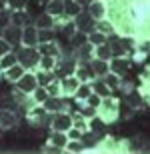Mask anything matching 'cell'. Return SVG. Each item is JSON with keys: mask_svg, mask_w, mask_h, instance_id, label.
I'll return each mask as SVG.
<instances>
[{"mask_svg": "<svg viewBox=\"0 0 150 154\" xmlns=\"http://www.w3.org/2000/svg\"><path fill=\"white\" fill-rule=\"evenodd\" d=\"M106 18L114 24L120 38L132 42V48L150 52V0H104Z\"/></svg>", "mask_w": 150, "mask_h": 154, "instance_id": "1", "label": "cell"}, {"mask_svg": "<svg viewBox=\"0 0 150 154\" xmlns=\"http://www.w3.org/2000/svg\"><path fill=\"white\" fill-rule=\"evenodd\" d=\"M130 138H116V136H100L98 142L94 144L88 152H128Z\"/></svg>", "mask_w": 150, "mask_h": 154, "instance_id": "2", "label": "cell"}, {"mask_svg": "<svg viewBox=\"0 0 150 154\" xmlns=\"http://www.w3.org/2000/svg\"><path fill=\"white\" fill-rule=\"evenodd\" d=\"M96 112H98V116L106 124H114V122H118V118H120V100H118L114 94L104 96L100 106L96 108Z\"/></svg>", "mask_w": 150, "mask_h": 154, "instance_id": "3", "label": "cell"}, {"mask_svg": "<svg viewBox=\"0 0 150 154\" xmlns=\"http://www.w3.org/2000/svg\"><path fill=\"white\" fill-rule=\"evenodd\" d=\"M24 116H26V120H28V124L32 126V128H44L46 124L50 126V118H52V114L44 110L42 104H36V106H32L30 110H26Z\"/></svg>", "mask_w": 150, "mask_h": 154, "instance_id": "4", "label": "cell"}, {"mask_svg": "<svg viewBox=\"0 0 150 154\" xmlns=\"http://www.w3.org/2000/svg\"><path fill=\"white\" fill-rule=\"evenodd\" d=\"M20 126V114L14 108L0 106V132H10Z\"/></svg>", "mask_w": 150, "mask_h": 154, "instance_id": "5", "label": "cell"}, {"mask_svg": "<svg viewBox=\"0 0 150 154\" xmlns=\"http://www.w3.org/2000/svg\"><path fill=\"white\" fill-rule=\"evenodd\" d=\"M16 56H18V64H22L26 70H36L38 68L40 52L36 50V48H24V46H20L16 50Z\"/></svg>", "mask_w": 150, "mask_h": 154, "instance_id": "6", "label": "cell"}, {"mask_svg": "<svg viewBox=\"0 0 150 154\" xmlns=\"http://www.w3.org/2000/svg\"><path fill=\"white\" fill-rule=\"evenodd\" d=\"M42 106H44V110L50 112V114H56V112H70V98H66V96H48Z\"/></svg>", "mask_w": 150, "mask_h": 154, "instance_id": "7", "label": "cell"}, {"mask_svg": "<svg viewBox=\"0 0 150 154\" xmlns=\"http://www.w3.org/2000/svg\"><path fill=\"white\" fill-rule=\"evenodd\" d=\"M72 22H74V26H76V32H82V34H90V32L96 30V20L84 10H82L78 16L72 18Z\"/></svg>", "mask_w": 150, "mask_h": 154, "instance_id": "8", "label": "cell"}, {"mask_svg": "<svg viewBox=\"0 0 150 154\" xmlns=\"http://www.w3.org/2000/svg\"><path fill=\"white\" fill-rule=\"evenodd\" d=\"M0 36H2L12 48H16V46H20V42H22V28H20V26H14V24H6L4 28L0 30Z\"/></svg>", "mask_w": 150, "mask_h": 154, "instance_id": "9", "label": "cell"}, {"mask_svg": "<svg viewBox=\"0 0 150 154\" xmlns=\"http://www.w3.org/2000/svg\"><path fill=\"white\" fill-rule=\"evenodd\" d=\"M72 58L76 60V64H90L94 58V46L90 42H84L78 48H72Z\"/></svg>", "mask_w": 150, "mask_h": 154, "instance_id": "10", "label": "cell"}, {"mask_svg": "<svg viewBox=\"0 0 150 154\" xmlns=\"http://www.w3.org/2000/svg\"><path fill=\"white\" fill-rule=\"evenodd\" d=\"M72 128V114L70 112H56L50 118V130H68Z\"/></svg>", "mask_w": 150, "mask_h": 154, "instance_id": "11", "label": "cell"}, {"mask_svg": "<svg viewBox=\"0 0 150 154\" xmlns=\"http://www.w3.org/2000/svg\"><path fill=\"white\" fill-rule=\"evenodd\" d=\"M14 86H16V88H20V90H24L26 94H32V92L38 88V80H36L34 70H26V72H24V76L18 80Z\"/></svg>", "mask_w": 150, "mask_h": 154, "instance_id": "12", "label": "cell"}, {"mask_svg": "<svg viewBox=\"0 0 150 154\" xmlns=\"http://www.w3.org/2000/svg\"><path fill=\"white\" fill-rule=\"evenodd\" d=\"M20 46L24 48H36L38 46V28L34 24H26L22 28V42Z\"/></svg>", "mask_w": 150, "mask_h": 154, "instance_id": "13", "label": "cell"}, {"mask_svg": "<svg viewBox=\"0 0 150 154\" xmlns=\"http://www.w3.org/2000/svg\"><path fill=\"white\" fill-rule=\"evenodd\" d=\"M78 86H80V80L76 78L74 74H68L60 78V88H62V96L66 98H74V92L78 90Z\"/></svg>", "mask_w": 150, "mask_h": 154, "instance_id": "14", "label": "cell"}, {"mask_svg": "<svg viewBox=\"0 0 150 154\" xmlns=\"http://www.w3.org/2000/svg\"><path fill=\"white\" fill-rule=\"evenodd\" d=\"M110 70L112 72H116V74H128V70H130V66H132V62H130V58L128 56H112L110 58Z\"/></svg>", "mask_w": 150, "mask_h": 154, "instance_id": "15", "label": "cell"}, {"mask_svg": "<svg viewBox=\"0 0 150 154\" xmlns=\"http://www.w3.org/2000/svg\"><path fill=\"white\" fill-rule=\"evenodd\" d=\"M46 144H50V146H54V148H58V150L64 152V146L68 144V134H66L64 130H50Z\"/></svg>", "mask_w": 150, "mask_h": 154, "instance_id": "16", "label": "cell"}, {"mask_svg": "<svg viewBox=\"0 0 150 154\" xmlns=\"http://www.w3.org/2000/svg\"><path fill=\"white\" fill-rule=\"evenodd\" d=\"M24 72H26V68H24L22 64H14L10 68L2 70V78H4L6 82H10V84H16L18 80L24 76Z\"/></svg>", "mask_w": 150, "mask_h": 154, "instance_id": "17", "label": "cell"}, {"mask_svg": "<svg viewBox=\"0 0 150 154\" xmlns=\"http://www.w3.org/2000/svg\"><path fill=\"white\" fill-rule=\"evenodd\" d=\"M38 30H56V18L42 12L38 16H34V22H32Z\"/></svg>", "mask_w": 150, "mask_h": 154, "instance_id": "18", "label": "cell"}, {"mask_svg": "<svg viewBox=\"0 0 150 154\" xmlns=\"http://www.w3.org/2000/svg\"><path fill=\"white\" fill-rule=\"evenodd\" d=\"M64 10H66V0H48L44 4V12L54 18L64 16Z\"/></svg>", "mask_w": 150, "mask_h": 154, "instance_id": "19", "label": "cell"}, {"mask_svg": "<svg viewBox=\"0 0 150 154\" xmlns=\"http://www.w3.org/2000/svg\"><path fill=\"white\" fill-rule=\"evenodd\" d=\"M36 50L40 52V56L48 54V56H62V48L58 46L56 40H50V42H40V44L36 46Z\"/></svg>", "mask_w": 150, "mask_h": 154, "instance_id": "20", "label": "cell"}, {"mask_svg": "<svg viewBox=\"0 0 150 154\" xmlns=\"http://www.w3.org/2000/svg\"><path fill=\"white\" fill-rule=\"evenodd\" d=\"M88 14L98 22L102 18H106V2L104 0H92L90 4H88Z\"/></svg>", "mask_w": 150, "mask_h": 154, "instance_id": "21", "label": "cell"}, {"mask_svg": "<svg viewBox=\"0 0 150 154\" xmlns=\"http://www.w3.org/2000/svg\"><path fill=\"white\" fill-rule=\"evenodd\" d=\"M90 68H92V72H94V76H96V78H104V76L110 72V64H108V60L92 58V62H90Z\"/></svg>", "mask_w": 150, "mask_h": 154, "instance_id": "22", "label": "cell"}, {"mask_svg": "<svg viewBox=\"0 0 150 154\" xmlns=\"http://www.w3.org/2000/svg\"><path fill=\"white\" fill-rule=\"evenodd\" d=\"M10 24L24 28L26 24H32L30 22V14L26 10H10Z\"/></svg>", "mask_w": 150, "mask_h": 154, "instance_id": "23", "label": "cell"}, {"mask_svg": "<svg viewBox=\"0 0 150 154\" xmlns=\"http://www.w3.org/2000/svg\"><path fill=\"white\" fill-rule=\"evenodd\" d=\"M74 76L80 82H92L96 76H94L92 68H90V64H76V70H74Z\"/></svg>", "mask_w": 150, "mask_h": 154, "instance_id": "24", "label": "cell"}, {"mask_svg": "<svg viewBox=\"0 0 150 154\" xmlns=\"http://www.w3.org/2000/svg\"><path fill=\"white\" fill-rule=\"evenodd\" d=\"M124 102H126V106H130L132 110H140V108H144V100H142V96L138 94V90H136V88H134L132 92L124 94Z\"/></svg>", "mask_w": 150, "mask_h": 154, "instance_id": "25", "label": "cell"}, {"mask_svg": "<svg viewBox=\"0 0 150 154\" xmlns=\"http://www.w3.org/2000/svg\"><path fill=\"white\" fill-rule=\"evenodd\" d=\"M92 94V86H90V82H80V86H78V90L74 92V100L76 104L80 102H86V98Z\"/></svg>", "mask_w": 150, "mask_h": 154, "instance_id": "26", "label": "cell"}, {"mask_svg": "<svg viewBox=\"0 0 150 154\" xmlns=\"http://www.w3.org/2000/svg\"><path fill=\"white\" fill-rule=\"evenodd\" d=\"M90 86H92V92H94V94H98V96H102V98L112 94V90L108 88V84H106L102 78H94L92 82H90Z\"/></svg>", "mask_w": 150, "mask_h": 154, "instance_id": "27", "label": "cell"}, {"mask_svg": "<svg viewBox=\"0 0 150 154\" xmlns=\"http://www.w3.org/2000/svg\"><path fill=\"white\" fill-rule=\"evenodd\" d=\"M96 30H98V32H102L104 36H108V38H112V36H118V34H116V30H114V24L110 22L108 18H102V20H98V22H96Z\"/></svg>", "mask_w": 150, "mask_h": 154, "instance_id": "28", "label": "cell"}, {"mask_svg": "<svg viewBox=\"0 0 150 154\" xmlns=\"http://www.w3.org/2000/svg\"><path fill=\"white\" fill-rule=\"evenodd\" d=\"M56 64H58L56 56H48V54H44V56H40V60H38V68L46 70V72H54Z\"/></svg>", "mask_w": 150, "mask_h": 154, "instance_id": "29", "label": "cell"}, {"mask_svg": "<svg viewBox=\"0 0 150 154\" xmlns=\"http://www.w3.org/2000/svg\"><path fill=\"white\" fill-rule=\"evenodd\" d=\"M88 128H90L92 132H96V134H104V130L108 128V124H106V122H104V120L100 118L98 114H96L94 118L88 120Z\"/></svg>", "mask_w": 150, "mask_h": 154, "instance_id": "30", "label": "cell"}, {"mask_svg": "<svg viewBox=\"0 0 150 154\" xmlns=\"http://www.w3.org/2000/svg\"><path fill=\"white\" fill-rule=\"evenodd\" d=\"M102 80L106 82V84H108V88H110L112 92H114V90H120V80H122L120 74H116V72H112V70H110V72L104 76Z\"/></svg>", "mask_w": 150, "mask_h": 154, "instance_id": "31", "label": "cell"}, {"mask_svg": "<svg viewBox=\"0 0 150 154\" xmlns=\"http://www.w3.org/2000/svg\"><path fill=\"white\" fill-rule=\"evenodd\" d=\"M94 58H100V60H108L112 58V50H110V44H100V46H94Z\"/></svg>", "mask_w": 150, "mask_h": 154, "instance_id": "32", "label": "cell"}, {"mask_svg": "<svg viewBox=\"0 0 150 154\" xmlns=\"http://www.w3.org/2000/svg\"><path fill=\"white\" fill-rule=\"evenodd\" d=\"M64 152L66 154H80V152H86V146L82 144V140H68V144L64 146Z\"/></svg>", "mask_w": 150, "mask_h": 154, "instance_id": "33", "label": "cell"}, {"mask_svg": "<svg viewBox=\"0 0 150 154\" xmlns=\"http://www.w3.org/2000/svg\"><path fill=\"white\" fill-rule=\"evenodd\" d=\"M34 74H36V80H38V86H44V88H46L48 82H52V80L56 78L54 72H46V70H40V68H36Z\"/></svg>", "mask_w": 150, "mask_h": 154, "instance_id": "34", "label": "cell"}, {"mask_svg": "<svg viewBox=\"0 0 150 154\" xmlns=\"http://www.w3.org/2000/svg\"><path fill=\"white\" fill-rule=\"evenodd\" d=\"M14 64H18V56H16V52L12 50V52H8L6 56L0 58V72L6 70V68H10V66H14Z\"/></svg>", "mask_w": 150, "mask_h": 154, "instance_id": "35", "label": "cell"}, {"mask_svg": "<svg viewBox=\"0 0 150 154\" xmlns=\"http://www.w3.org/2000/svg\"><path fill=\"white\" fill-rule=\"evenodd\" d=\"M136 90H138V94L142 96V100H144V106H150V82L140 80V84L136 86Z\"/></svg>", "mask_w": 150, "mask_h": 154, "instance_id": "36", "label": "cell"}, {"mask_svg": "<svg viewBox=\"0 0 150 154\" xmlns=\"http://www.w3.org/2000/svg\"><path fill=\"white\" fill-rule=\"evenodd\" d=\"M82 10H84V8H82L80 4H76L74 0H66V10H64V16L74 18V16H78Z\"/></svg>", "mask_w": 150, "mask_h": 154, "instance_id": "37", "label": "cell"}, {"mask_svg": "<svg viewBox=\"0 0 150 154\" xmlns=\"http://www.w3.org/2000/svg\"><path fill=\"white\" fill-rule=\"evenodd\" d=\"M88 42H90L92 46H100V44H106V42H108V36H104L102 32L94 30V32L88 34Z\"/></svg>", "mask_w": 150, "mask_h": 154, "instance_id": "38", "label": "cell"}, {"mask_svg": "<svg viewBox=\"0 0 150 154\" xmlns=\"http://www.w3.org/2000/svg\"><path fill=\"white\" fill-rule=\"evenodd\" d=\"M46 92L50 96H62V88H60V78H54L52 82L46 84Z\"/></svg>", "mask_w": 150, "mask_h": 154, "instance_id": "39", "label": "cell"}, {"mask_svg": "<svg viewBox=\"0 0 150 154\" xmlns=\"http://www.w3.org/2000/svg\"><path fill=\"white\" fill-rule=\"evenodd\" d=\"M78 106H80V108H78V112H80L84 118H88V120L94 118V116L98 114V112H96V108H94V106H90V104H86V102H80Z\"/></svg>", "mask_w": 150, "mask_h": 154, "instance_id": "40", "label": "cell"}, {"mask_svg": "<svg viewBox=\"0 0 150 154\" xmlns=\"http://www.w3.org/2000/svg\"><path fill=\"white\" fill-rule=\"evenodd\" d=\"M68 42H70V48H78V46H82L84 42H88V34H82V32H74V34H72V38H70Z\"/></svg>", "mask_w": 150, "mask_h": 154, "instance_id": "41", "label": "cell"}, {"mask_svg": "<svg viewBox=\"0 0 150 154\" xmlns=\"http://www.w3.org/2000/svg\"><path fill=\"white\" fill-rule=\"evenodd\" d=\"M48 96H50V94L46 92V88H44V86H38V88L32 92V100H34L36 104H44V100H46Z\"/></svg>", "mask_w": 150, "mask_h": 154, "instance_id": "42", "label": "cell"}, {"mask_svg": "<svg viewBox=\"0 0 150 154\" xmlns=\"http://www.w3.org/2000/svg\"><path fill=\"white\" fill-rule=\"evenodd\" d=\"M134 88H136V82H134L130 76H124V78L120 80V92L122 94H128V92H132Z\"/></svg>", "mask_w": 150, "mask_h": 154, "instance_id": "43", "label": "cell"}, {"mask_svg": "<svg viewBox=\"0 0 150 154\" xmlns=\"http://www.w3.org/2000/svg\"><path fill=\"white\" fill-rule=\"evenodd\" d=\"M50 40H56V30H38V44Z\"/></svg>", "mask_w": 150, "mask_h": 154, "instance_id": "44", "label": "cell"}, {"mask_svg": "<svg viewBox=\"0 0 150 154\" xmlns=\"http://www.w3.org/2000/svg\"><path fill=\"white\" fill-rule=\"evenodd\" d=\"M28 0H8V10H26Z\"/></svg>", "mask_w": 150, "mask_h": 154, "instance_id": "45", "label": "cell"}, {"mask_svg": "<svg viewBox=\"0 0 150 154\" xmlns=\"http://www.w3.org/2000/svg\"><path fill=\"white\" fill-rule=\"evenodd\" d=\"M66 134H68V140H80L84 132H82V130H78V128H74V126H72V128H68V130H66Z\"/></svg>", "mask_w": 150, "mask_h": 154, "instance_id": "46", "label": "cell"}, {"mask_svg": "<svg viewBox=\"0 0 150 154\" xmlns=\"http://www.w3.org/2000/svg\"><path fill=\"white\" fill-rule=\"evenodd\" d=\"M100 102H102V96H98V94H90V96L86 98V104H90V106H94V108H98L100 106Z\"/></svg>", "mask_w": 150, "mask_h": 154, "instance_id": "47", "label": "cell"}, {"mask_svg": "<svg viewBox=\"0 0 150 154\" xmlns=\"http://www.w3.org/2000/svg\"><path fill=\"white\" fill-rule=\"evenodd\" d=\"M8 52H12V46L8 44V42H6V40L2 38V36H0V58H2V56H6Z\"/></svg>", "mask_w": 150, "mask_h": 154, "instance_id": "48", "label": "cell"}, {"mask_svg": "<svg viewBox=\"0 0 150 154\" xmlns=\"http://www.w3.org/2000/svg\"><path fill=\"white\" fill-rule=\"evenodd\" d=\"M140 80H146V82H150V64H146L144 68L140 70V76H138Z\"/></svg>", "mask_w": 150, "mask_h": 154, "instance_id": "49", "label": "cell"}, {"mask_svg": "<svg viewBox=\"0 0 150 154\" xmlns=\"http://www.w3.org/2000/svg\"><path fill=\"white\" fill-rule=\"evenodd\" d=\"M8 10V0H0V12Z\"/></svg>", "mask_w": 150, "mask_h": 154, "instance_id": "50", "label": "cell"}, {"mask_svg": "<svg viewBox=\"0 0 150 154\" xmlns=\"http://www.w3.org/2000/svg\"><path fill=\"white\" fill-rule=\"evenodd\" d=\"M74 2H76V4H80L82 8H84V6H88L90 2H92V0H74Z\"/></svg>", "mask_w": 150, "mask_h": 154, "instance_id": "51", "label": "cell"}, {"mask_svg": "<svg viewBox=\"0 0 150 154\" xmlns=\"http://www.w3.org/2000/svg\"><path fill=\"white\" fill-rule=\"evenodd\" d=\"M38 2H42V4H46V2H48V0H38Z\"/></svg>", "mask_w": 150, "mask_h": 154, "instance_id": "52", "label": "cell"}]
</instances>
